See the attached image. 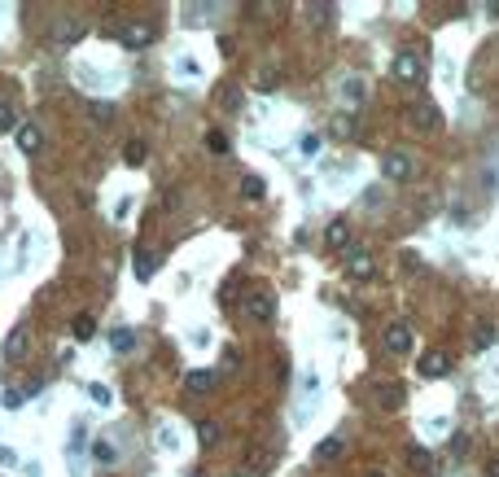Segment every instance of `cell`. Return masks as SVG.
<instances>
[{"instance_id": "cell-8", "label": "cell", "mask_w": 499, "mask_h": 477, "mask_svg": "<svg viewBox=\"0 0 499 477\" xmlns=\"http://www.w3.org/2000/svg\"><path fill=\"white\" fill-rule=\"evenodd\" d=\"M408 118H412V127H416V132H434V127L443 123V110H438L434 101H416Z\"/></svg>"}, {"instance_id": "cell-21", "label": "cell", "mask_w": 499, "mask_h": 477, "mask_svg": "<svg viewBox=\"0 0 499 477\" xmlns=\"http://www.w3.org/2000/svg\"><path fill=\"white\" fill-rule=\"evenodd\" d=\"M210 18H215V5H197V9L188 5V9H184V22H188V27H206Z\"/></svg>"}, {"instance_id": "cell-19", "label": "cell", "mask_w": 499, "mask_h": 477, "mask_svg": "<svg viewBox=\"0 0 499 477\" xmlns=\"http://www.w3.org/2000/svg\"><path fill=\"white\" fill-rule=\"evenodd\" d=\"M408 469H412V473H434L430 451H425V447H412V451H408Z\"/></svg>"}, {"instance_id": "cell-33", "label": "cell", "mask_w": 499, "mask_h": 477, "mask_svg": "<svg viewBox=\"0 0 499 477\" xmlns=\"http://www.w3.org/2000/svg\"><path fill=\"white\" fill-rule=\"evenodd\" d=\"M88 395H92V403H97V408H110V403H114V390L101 386V381H97V386H88Z\"/></svg>"}, {"instance_id": "cell-25", "label": "cell", "mask_w": 499, "mask_h": 477, "mask_svg": "<svg viewBox=\"0 0 499 477\" xmlns=\"http://www.w3.org/2000/svg\"><path fill=\"white\" fill-rule=\"evenodd\" d=\"M158 447L175 456V451H180V429H175V425H158Z\"/></svg>"}, {"instance_id": "cell-44", "label": "cell", "mask_w": 499, "mask_h": 477, "mask_svg": "<svg viewBox=\"0 0 499 477\" xmlns=\"http://www.w3.org/2000/svg\"><path fill=\"white\" fill-rule=\"evenodd\" d=\"M193 477H206V473H193Z\"/></svg>"}, {"instance_id": "cell-4", "label": "cell", "mask_w": 499, "mask_h": 477, "mask_svg": "<svg viewBox=\"0 0 499 477\" xmlns=\"http://www.w3.org/2000/svg\"><path fill=\"white\" fill-rule=\"evenodd\" d=\"M381 175H386L390 184L412 180V175H416V158H412V153H403V149H390L386 158H381Z\"/></svg>"}, {"instance_id": "cell-12", "label": "cell", "mask_w": 499, "mask_h": 477, "mask_svg": "<svg viewBox=\"0 0 499 477\" xmlns=\"http://www.w3.org/2000/svg\"><path fill=\"white\" fill-rule=\"evenodd\" d=\"M416 373H421V377H447L451 373V359H447V355L443 351H434V355H421V359H416Z\"/></svg>"}, {"instance_id": "cell-30", "label": "cell", "mask_w": 499, "mask_h": 477, "mask_svg": "<svg viewBox=\"0 0 499 477\" xmlns=\"http://www.w3.org/2000/svg\"><path fill=\"white\" fill-rule=\"evenodd\" d=\"M0 132H18V110L0 97Z\"/></svg>"}, {"instance_id": "cell-9", "label": "cell", "mask_w": 499, "mask_h": 477, "mask_svg": "<svg viewBox=\"0 0 499 477\" xmlns=\"http://www.w3.org/2000/svg\"><path fill=\"white\" fill-rule=\"evenodd\" d=\"M412 342H416L412 329L403 324V320H390V329H386V351H390V355H408Z\"/></svg>"}, {"instance_id": "cell-13", "label": "cell", "mask_w": 499, "mask_h": 477, "mask_svg": "<svg viewBox=\"0 0 499 477\" xmlns=\"http://www.w3.org/2000/svg\"><path fill=\"white\" fill-rule=\"evenodd\" d=\"M18 149L27 153V158H35V153L44 149V132L35 123H18Z\"/></svg>"}, {"instance_id": "cell-6", "label": "cell", "mask_w": 499, "mask_h": 477, "mask_svg": "<svg viewBox=\"0 0 499 477\" xmlns=\"http://www.w3.org/2000/svg\"><path fill=\"white\" fill-rule=\"evenodd\" d=\"M302 22L311 31H333V22H337V9L324 5V0H315V5H302Z\"/></svg>"}, {"instance_id": "cell-10", "label": "cell", "mask_w": 499, "mask_h": 477, "mask_svg": "<svg viewBox=\"0 0 499 477\" xmlns=\"http://www.w3.org/2000/svg\"><path fill=\"white\" fill-rule=\"evenodd\" d=\"M320 395H324V390H320V377L307 373V377H302V408H293V416H298V421H307V416L320 408Z\"/></svg>"}, {"instance_id": "cell-32", "label": "cell", "mask_w": 499, "mask_h": 477, "mask_svg": "<svg viewBox=\"0 0 499 477\" xmlns=\"http://www.w3.org/2000/svg\"><path fill=\"white\" fill-rule=\"evenodd\" d=\"M197 438H201V447H215L219 443V425L215 421H197Z\"/></svg>"}, {"instance_id": "cell-16", "label": "cell", "mask_w": 499, "mask_h": 477, "mask_svg": "<svg viewBox=\"0 0 499 477\" xmlns=\"http://www.w3.org/2000/svg\"><path fill=\"white\" fill-rule=\"evenodd\" d=\"M377 408H381V412L403 408V386H399V381H386V386L377 390Z\"/></svg>"}, {"instance_id": "cell-23", "label": "cell", "mask_w": 499, "mask_h": 477, "mask_svg": "<svg viewBox=\"0 0 499 477\" xmlns=\"http://www.w3.org/2000/svg\"><path fill=\"white\" fill-rule=\"evenodd\" d=\"M88 114H92V123H97V127H110V123H114V105H110V101H92Z\"/></svg>"}, {"instance_id": "cell-26", "label": "cell", "mask_w": 499, "mask_h": 477, "mask_svg": "<svg viewBox=\"0 0 499 477\" xmlns=\"http://www.w3.org/2000/svg\"><path fill=\"white\" fill-rule=\"evenodd\" d=\"M92 460H97V464H114L118 460V451H114L110 438H97V443H92Z\"/></svg>"}, {"instance_id": "cell-28", "label": "cell", "mask_w": 499, "mask_h": 477, "mask_svg": "<svg viewBox=\"0 0 499 477\" xmlns=\"http://www.w3.org/2000/svg\"><path fill=\"white\" fill-rule=\"evenodd\" d=\"M320 149H324V136H320V132H307V136L298 140V153H302V158H315Z\"/></svg>"}, {"instance_id": "cell-5", "label": "cell", "mask_w": 499, "mask_h": 477, "mask_svg": "<svg viewBox=\"0 0 499 477\" xmlns=\"http://www.w3.org/2000/svg\"><path fill=\"white\" fill-rule=\"evenodd\" d=\"M342 258H346V271H351L355 280H368V276H373V271H377L373 254H368L364 245H346V249H342Z\"/></svg>"}, {"instance_id": "cell-14", "label": "cell", "mask_w": 499, "mask_h": 477, "mask_svg": "<svg viewBox=\"0 0 499 477\" xmlns=\"http://www.w3.org/2000/svg\"><path fill=\"white\" fill-rule=\"evenodd\" d=\"M215 386H219V373H206V368H197V373L184 377V390H188V395H210Z\"/></svg>"}, {"instance_id": "cell-43", "label": "cell", "mask_w": 499, "mask_h": 477, "mask_svg": "<svg viewBox=\"0 0 499 477\" xmlns=\"http://www.w3.org/2000/svg\"><path fill=\"white\" fill-rule=\"evenodd\" d=\"M368 477H386V473H381V469H373V473H368Z\"/></svg>"}, {"instance_id": "cell-7", "label": "cell", "mask_w": 499, "mask_h": 477, "mask_svg": "<svg viewBox=\"0 0 499 477\" xmlns=\"http://www.w3.org/2000/svg\"><path fill=\"white\" fill-rule=\"evenodd\" d=\"M53 44H62V49H70V44H79L83 35H88V22H79V18H62V22H53Z\"/></svg>"}, {"instance_id": "cell-2", "label": "cell", "mask_w": 499, "mask_h": 477, "mask_svg": "<svg viewBox=\"0 0 499 477\" xmlns=\"http://www.w3.org/2000/svg\"><path fill=\"white\" fill-rule=\"evenodd\" d=\"M395 79L408 83V88H421L425 83V57L416 49H399L395 53Z\"/></svg>"}, {"instance_id": "cell-29", "label": "cell", "mask_w": 499, "mask_h": 477, "mask_svg": "<svg viewBox=\"0 0 499 477\" xmlns=\"http://www.w3.org/2000/svg\"><path fill=\"white\" fill-rule=\"evenodd\" d=\"M197 75H201V66L193 62V57H175V79L188 83V79H197Z\"/></svg>"}, {"instance_id": "cell-36", "label": "cell", "mask_w": 499, "mask_h": 477, "mask_svg": "<svg viewBox=\"0 0 499 477\" xmlns=\"http://www.w3.org/2000/svg\"><path fill=\"white\" fill-rule=\"evenodd\" d=\"M145 162V140H132V145H127V166H140Z\"/></svg>"}, {"instance_id": "cell-31", "label": "cell", "mask_w": 499, "mask_h": 477, "mask_svg": "<svg viewBox=\"0 0 499 477\" xmlns=\"http://www.w3.org/2000/svg\"><path fill=\"white\" fill-rule=\"evenodd\" d=\"M355 132V118H351V110H342L337 118H333V136H337V140H346Z\"/></svg>"}, {"instance_id": "cell-17", "label": "cell", "mask_w": 499, "mask_h": 477, "mask_svg": "<svg viewBox=\"0 0 499 477\" xmlns=\"http://www.w3.org/2000/svg\"><path fill=\"white\" fill-rule=\"evenodd\" d=\"M324 241H329V249H346L351 245V228L342 219H333L329 228H324Z\"/></svg>"}, {"instance_id": "cell-40", "label": "cell", "mask_w": 499, "mask_h": 477, "mask_svg": "<svg viewBox=\"0 0 499 477\" xmlns=\"http://www.w3.org/2000/svg\"><path fill=\"white\" fill-rule=\"evenodd\" d=\"M258 88H263V92H271V88H276V70H267V75H258Z\"/></svg>"}, {"instance_id": "cell-24", "label": "cell", "mask_w": 499, "mask_h": 477, "mask_svg": "<svg viewBox=\"0 0 499 477\" xmlns=\"http://www.w3.org/2000/svg\"><path fill=\"white\" fill-rule=\"evenodd\" d=\"M110 346H114L118 355L136 351V333H132V329H114V333H110Z\"/></svg>"}, {"instance_id": "cell-37", "label": "cell", "mask_w": 499, "mask_h": 477, "mask_svg": "<svg viewBox=\"0 0 499 477\" xmlns=\"http://www.w3.org/2000/svg\"><path fill=\"white\" fill-rule=\"evenodd\" d=\"M136 276H140V280L153 276V258H149V254H136Z\"/></svg>"}, {"instance_id": "cell-1", "label": "cell", "mask_w": 499, "mask_h": 477, "mask_svg": "<svg viewBox=\"0 0 499 477\" xmlns=\"http://www.w3.org/2000/svg\"><path fill=\"white\" fill-rule=\"evenodd\" d=\"M153 40H158V27H153L149 18H132V22H123V27H118V44H123V49H132V53L149 49Z\"/></svg>"}, {"instance_id": "cell-20", "label": "cell", "mask_w": 499, "mask_h": 477, "mask_svg": "<svg viewBox=\"0 0 499 477\" xmlns=\"http://www.w3.org/2000/svg\"><path fill=\"white\" fill-rule=\"evenodd\" d=\"M342 447H346V443H342V438H337V434H333V438H324V443H320V447H315V460H320V464H329V460H337V456H342Z\"/></svg>"}, {"instance_id": "cell-15", "label": "cell", "mask_w": 499, "mask_h": 477, "mask_svg": "<svg viewBox=\"0 0 499 477\" xmlns=\"http://www.w3.org/2000/svg\"><path fill=\"white\" fill-rule=\"evenodd\" d=\"M27 351H31V333L27 329H14L5 337V359H27Z\"/></svg>"}, {"instance_id": "cell-41", "label": "cell", "mask_w": 499, "mask_h": 477, "mask_svg": "<svg viewBox=\"0 0 499 477\" xmlns=\"http://www.w3.org/2000/svg\"><path fill=\"white\" fill-rule=\"evenodd\" d=\"M447 425H451L447 416H438V421H430V434H447Z\"/></svg>"}, {"instance_id": "cell-38", "label": "cell", "mask_w": 499, "mask_h": 477, "mask_svg": "<svg viewBox=\"0 0 499 477\" xmlns=\"http://www.w3.org/2000/svg\"><path fill=\"white\" fill-rule=\"evenodd\" d=\"M0 469H18V451H9V447H0Z\"/></svg>"}, {"instance_id": "cell-39", "label": "cell", "mask_w": 499, "mask_h": 477, "mask_svg": "<svg viewBox=\"0 0 499 477\" xmlns=\"http://www.w3.org/2000/svg\"><path fill=\"white\" fill-rule=\"evenodd\" d=\"M223 368H228V373H236V368H241V351H232V346H228V355H223Z\"/></svg>"}, {"instance_id": "cell-22", "label": "cell", "mask_w": 499, "mask_h": 477, "mask_svg": "<svg viewBox=\"0 0 499 477\" xmlns=\"http://www.w3.org/2000/svg\"><path fill=\"white\" fill-rule=\"evenodd\" d=\"M491 346H495V324H491V320H482L478 333H473V351H491Z\"/></svg>"}, {"instance_id": "cell-27", "label": "cell", "mask_w": 499, "mask_h": 477, "mask_svg": "<svg viewBox=\"0 0 499 477\" xmlns=\"http://www.w3.org/2000/svg\"><path fill=\"white\" fill-rule=\"evenodd\" d=\"M70 333H75V342H88L92 333H97V320H92V315H75V324H70Z\"/></svg>"}, {"instance_id": "cell-11", "label": "cell", "mask_w": 499, "mask_h": 477, "mask_svg": "<svg viewBox=\"0 0 499 477\" xmlns=\"http://www.w3.org/2000/svg\"><path fill=\"white\" fill-rule=\"evenodd\" d=\"M337 92H342V101H346V110H355V105L368 101V83L359 75H346V79L337 83Z\"/></svg>"}, {"instance_id": "cell-3", "label": "cell", "mask_w": 499, "mask_h": 477, "mask_svg": "<svg viewBox=\"0 0 499 477\" xmlns=\"http://www.w3.org/2000/svg\"><path fill=\"white\" fill-rule=\"evenodd\" d=\"M245 315L250 320H258V324H267V320H276V293L267 289V285H254V289L245 293Z\"/></svg>"}, {"instance_id": "cell-34", "label": "cell", "mask_w": 499, "mask_h": 477, "mask_svg": "<svg viewBox=\"0 0 499 477\" xmlns=\"http://www.w3.org/2000/svg\"><path fill=\"white\" fill-rule=\"evenodd\" d=\"M206 149L210 153H228V136H223L219 127H210V132H206Z\"/></svg>"}, {"instance_id": "cell-18", "label": "cell", "mask_w": 499, "mask_h": 477, "mask_svg": "<svg viewBox=\"0 0 499 477\" xmlns=\"http://www.w3.org/2000/svg\"><path fill=\"white\" fill-rule=\"evenodd\" d=\"M263 193H267V180H263V175H245V180H241V197L245 201H263Z\"/></svg>"}, {"instance_id": "cell-42", "label": "cell", "mask_w": 499, "mask_h": 477, "mask_svg": "<svg viewBox=\"0 0 499 477\" xmlns=\"http://www.w3.org/2000/svg\"><path fill=\"white\" fill-rule=\"evenodd\" d=\"M486 477H499V460H495V464H491V469H486Z\"/></svg>"}, {"instance_id": "cell-35", "label": "cell", "mask_w": 499, "mask_h": 477, "mask_svg": "<svg viewBox=\"0 0 499 477\" xmlns=\"http://www.w3.org/2000/svg\"><path fill=\"white\" fill-rule=\"evenodd\" d=\"M0 403H5L9 412H18L22 403H27V390H5V395H0Z\"/></svg>"}]
</instances>
